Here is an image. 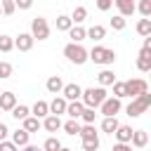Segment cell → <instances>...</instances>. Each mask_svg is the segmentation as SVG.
<instances>
[{
    "label": "cell",
    "mask_w": 151,
    "mask_h": 151,
    "mask_svg": "<svg viewBox=\"0 0 151 151\" xmlns=\"http://www.w3.org/2000/svg\"><path fill=\"white\" fill-rule=\"evenodd\" d=\"M106 99V90L99 85V87H87V90H83V94H80V101H83V106H87V109H99V104Z\"/></svg>",
    "instance_id": "6da1fadb"
},
{
    "label": "cell",
    "mask_w": 151,
    "mask_h": 151,
    "mask_svg": "<svg viewBox=\"0 0 151 151\" xmlns=\"http://www.w3.org/2000/svg\"><path fill=\"white\" fill-rule=\"evenodd\" d=\"M149 104H151V94H149V92H142V94L132 97V101L127 104L125 113H127L130 118H139V116H142V113L149 109Z\"/></svg>",
    "instance_id": "7a4b0ae2"
},
{
    "label": "cell",
    "mask_w": 151,
    "mask_h": 151,
    "mask_svg": "<svg viewBox=\"0 0 151 151\" xmlns=\"http://www.w3.org/2000/svg\"><path fill=\"white\" fill-rule=\"evenodd\" d=\"M87 59H90V61H94V64H104V66H109V64H113V61H116V52H113V50H109V47L94 45V47L87 52Z\"/></svg>",
    "instance_id": "3957f363"
},
{
    "label": "cell",
    "mask_w": 151,
    "mask_h": 151,
    "mask_svg": "<svg viewBox=\"0 0 151 151\" xmlns=\"http://www.w3.org/2000/svg\"><path fill=\"white\" fill-rule=\"evenodd\" d=\"M64 57H66L71 64L80 66V64H85V61H87V50H85L80 42H68V45L64 47Z\"/></svg>",
    "instance_id": "277c9868"
},
{
    "label": "cell",
    "mask_w": 151,
    "mask_h": 151,
    "mask_svg": "<svg viewBox=\"0 0 151 151\" xmlns=\"http://www.w3.org/2000/svg\"><path fill=\"white\" fill-rule=\"evenodd\" d=\"M31 35H33V40H47L50 38V24L45 17H35L31 21Z\"/></svg>",
    "instance_id": "5b68a950"
},
{
    "label": "cell",
    "mask_w": 151,
    "mask_h": 151,
    "mask_svg": "<svg viewBox=\"0 0 151 151\" xmlns=\"http://www.w3.org/2000/svg\"><path fill=\"white\" fill-rule=\"evenodd\" d=\"M142 92H149V83L144 78H130V80H125V97H137Z\"/></svg>",
    "instance_id": "8992f818"
},
{
    "label": "cell",
    "mask_w": 151,
    "mask_h": 151,
    "mask_svg": "<svg viewBox=\"0 0 151 151\" xmlns=\"http://www.w3.org/2000/svg\"><path fill=\"white\" fill-rule=\"evenodd\" d=\"M120 109H123V104H120V99H118V97H106V99L99 104L101 116H116Z\"/></svg>",
    "instance_id": "52a82bcc"
},
{
    "label": "cell",
    "mask_w": 151,
    "mask_h": 151,
    "mask_svg": "<svg viewBox=\"0 0 151 151\" xmlns=\"http://www.w3.org/2000/svg\"><path fill=\"white\" fill-rule=\"evenodd\" d=\"M80 94H83V87L76 85V83H66V85L61 87V97H64L66 101H76V99H80Z\"/></svg>",
    "instance_id": "ba28073f"
},
{
    "label": "cell",
    "mask_w": 151,
    "mask_h": 151,
    "mask_svg": "<svg viewBox=\"0 0 151 151\" xmlns=\"http://www.w3.org/2000/svg\"><path fill=\"white\" fill-rule=\"evenodd\" d=\"M33 42H35V40H33L31 33H19V35L14 38V47H17L19 52H28V50L33 47Z\"/></svg>",
    "instance_id": "9c48e42d"
},
{
    "label": "cell",
    "mask_w": 151,
    "mask_h": 151,
    "mask_svg": "<svg viewBox=\"0 0 151 151\" xmlns=\"http://www.w3.org/2000/svg\"><path fill=\"white\" fill-rule=\"evenodd\" d=\"M146 144H149V132H146V130H132L130 146H134V149H144Z\"/></svg>",
    "instance_id": "30bf717a"
},
{
    "label": "cell",
    "mask_w": 151,
    "mask_h": 151,
    "mask_svg": "<svg viewBox=\"0 0 151 151\" xmlns=\"http://www.w3.org/2000/svg\"><path fill=\"white\" fill-rule=\"evenodd\" d=\"M137 68L142 73H149L151 71V50H139V57H137Z\"/></svg>",
    "instance_id": "8fae6325"
},
{
    "label": "cell",
    "mask_w": 151,
    "mask_h": 151,
    "mask_svg": "<svg viewBox=\"0 0 151 151\" xmlns=\"http://www.w3.org/2000/svg\"><path fill=\"white\" fill-rule=\"evenodd\" d=\"M66 104H68V101H66L64 97H57V94H54V99H52L47 106H50V113L61 116V113H66Z\"/></svg>",
    "instance_id": "7c38bea8"
},
{
    "label": "cell",
    "mask_w": 151,
    "mask_h": 151,
    "mask_svg": "<svg viewBox=\"0 0 151 151\" xmlns=\"http://www.w3.org/2000/svg\"><path fill=\"white\" fill-rule=\"evenodd\" d=\"M113 2H116V7H118L120 17H132V14H134V2H137V0H113Z\"/></svg>",
    "instance_id": "4fadbf2b"
},
{
    "label": "cell",
    "mask_w": 151,
    "mask_h": 151,
    "mask_svg": "<svg viewBox=\"0 0 151 151\" xmlns=\"http://www.w3.org/2000/svg\"><path fill=\"white\" fill-rule=\"evenodd\" d=\"M42 127H45L47 132H57V130L61 127V118H59V116H54V113H47V116H45V120H42Z\"/></svg>",
    "instance_id": "5bb4252c"
},
{
    "label": "cell",
    "mask_w": 151,
    "mask_h": 151,
    "mask_svg": "<svg viewBox=\"0 0 151 151\" xmlns=\"http://www.w3.org/2000/svg\"><path fill=\"white\" fill-rule=\"evenodd\" d=\"M17 106V94L14 92H2L0 94V109L2 111H12Z\"/></svg>",
    "instance_id": "9a60e30c"
},
{
    "label": "cell",
    "mask_w": 151,
    "mask_h": 151,
    "mask_svg": "<svg viewBox=\"0 0 151 151\" xmlns=\"http://www.w3.org/2000/svg\"><path fill=\"white\" fill-rule=\"evenodd\" d=\"M45 87H47V92H52V94H61L64 80H61L59 76H50V78H47V83H45Z\"/></svg>",
    "instance_id": "2e32d148"
},
{
    "label": "cell",
    "mask_w": 151,
    "mask_h": 151,
    "mask_svg": "<svg viewBox=\"0 0 151 151\" xmlns=\"http://www.w3.org/2000/svg\"><path fill=\"white\" fill-rule=\"evenodd\" d=\"M80 139L83 142H87V139H99V134H97V130H94V123H85V125H80Z\"/></svg>",
    "instance_id": "e0dca14e"
},
{
    "label": "cell",
    "mask_w": 151,
    "mask_h": 151,
    "mask_svg": "<svg viewBox=\"0 0 151 151\" xmlns=\"http://www.w3.org/2000/svg\"><path fill=\"white\" fill-rule=\"evenodd\" d=\"M68 38H71V42H83L87 35H85V28H83L80 24H73V26L68 28Z\"/></svg>",
    "instance_id": "ac0fdd59"
},
{
    "label": "cell",
    "mask_w": 151,
    "mask_h": 151,
    "mask_svg": "<svg viewBox=\"0 0 151 151\" xmlns=\"http://www.w3.org/2000/svg\"><path fill=\"white\" fill-rule=\"evenodd\" d=\"M21 123H24V130H26L28 134H31V132H38V130L42 127V123H40V118H35V116H26V118H24Z\"/></svg>",
    "instance_id": "d6986e66"
},
{
    "label": "cell",
    "mask_w": 151,
    "mask_h": 151,
    "mask_svg": "<svg viewBox=\"0 0 151 151\" xmlns=\"http://www.w3.org/2000/svg\"><path fill=\"white\" fill-rule=\"evenodd\" d=\"M113 134H116V139H118V142H123V144H130V137H132V127H130V125H118Z\"/></svg>",
    "instance_id": "ffe728a7"
},
{
    "label": "cell",
    "mask_w": 151,
    "mask_h": 151,
    "mask_svg": "<svg viewBox=\"0 0 151 151\" xmlns=\"http://www.w3.org/2000/svg\"><path fill=\"white\" fill-rule=\"evenodd\" d=\"M83 109H85V106H83V101H80V99H76V101H68V104H66V113H68L71 118H76V120L80 118Z\"/></svg>",
    "instance_id": "44dd1931"
},
{
    "label": "cell",
    "mask_w": 151,
    "mask_h": 151,
    "mask_svg": "<svg viewBox=\"0 0 151 151\" xmlns=\"http://www.w3.org/2000/svg\"><path fill=\"white\" fill-rule=\"evenodd\" d=\"M118 125H120V123H118L116 116H104V120H101V130H104L106 134H113Z\"/></svg>",
    "instance_id": "7402d4cb"
},
{
    "label": "cell",
    "mask_w": 151,
    "mask_h": 151,
    "mask_svg": "<svg viewBox=\"0 0 151 151\" xmlns=\"http://www.w3.org/2000/svg\"><path fill=\"white\" fill-rule=\"evenodd\" d=\"M31 113H33L35 118H45V116L50 113V106H47V101H42V99H38V101L33 104V109H31Z\"/></svg>",
    "instance_id": "603a6c76"
},
{
    "label": "cell",
    "mask_w": 151,
    "mask_h": 151,
    "mask_svg": "<svg viewBox=\"0 0 151 151\" xmlns=\"http://www.w3.org/2000/svg\"><path fill=\"white\" fill-rule=\"evenodd\" d=\"M85 35H87L90 40H101V38L106 35V28H104V26H99V24H94L92 28H87V31H85Z\"/></svg>",
    "instance_id": "cb8c5ba5"
},
{
    "label": "cell",
    "mask_w": 151,
    "mask_h": 151,
    "mask_svg": "<svg viewBox=\"0 0 151 151\" xmlns=\"http://www.w3.org/2000/svg\"><path fill=\"white\" fill-rule=\"evenodd\" d=\"M97 78H99V85H101V87H109V85H113V83H116V73H113V71H109V68H106V71H101Z\"/></svg>",
    "instance_id": "d4e9b609"
},
{
    "label": "cell",
    "mask_w": 151,
    "mask_h": 151,
    "mask_svg": "<svg viewBox=\"0 0 151 151\" xmlns=\"http://www.w3.org/2000/svg\"><path fill=\"white\" fill-rule=\"evenodd\" d=\"M28 137H31V134H28L24 127L17 130V132H12V142H14L17 146H26V144H28Z\"/></svg>",
    "instance_id": "484cf974"
},
{
    "label": "cell",
    "mask_w": 151,
    "mask_h": 151,
    "mask_svg": "<svg viewBox=\"0 0 151 151\" xmlns=\"http://www.w3.org/2000/svg\"><path fill=\"white\" fill-rule=\"evenodd\" d=\"M85 19H87V9H85L83 5H78V7L71 12V21H73V24H83Z\"/></svg>",
    "instance_id": "4316f807"
},
{
    "label": "cell",
    "mask_w": 151,
    "mask_h": 151,
    "mask_svg": "<svg viewBox=\"0 0 151 151\" xmlns=\"http://www.w3.org/2000/svg\"><path fill=\"white\" fill-rule=\"evenodd\" d=\"M137 33L144 38V35H151V19L149 17H144V19H139L137 21Z\"/></svg>",
    "instance_id": "83f0119b"
},
{
    "label": "cell",
    "mask_w": 151,
    "mask_h": 151,
    "mask_svg": "<svg viewBox=\"0 0 151 151\" xmlns=\"http://www.w3.org/2000/svg\"><path fill=\"white\" fill-rule=\"evenodd\" d=\"M61 127H64V130H66V134H71V137H76V134L80 132V123H78L76 118H71V120L61 123Z\"/></svg>",
    "instance_id": "f1b7e54d"
},
{
    "label": "cell",
    "mask_w": 151,
    "mask_h": 151,
    "mask_svg": "<svg viewBox=\"0 0 151 151\" xmlns=\"http://www.w3.org/2000/svg\"><path fill=\"white\" fill-rule=\"evenodd\" d=\"M9 113H12L17 120H24L26 116H31V109H28V106H24V104H17V106H14Z\"/></svg>",
    "instance_id": "f546056e"
},
{
    "label": "cell",
    "mask_w": 151,
    "mask_h": 151,
    "mask_svg": "<svg viewBox=\"0 0 151 151\" xmlns=\"http://www.w3.org/2000/svg\"><path fill=\"white\" fill-rule=\"evenodd\" d=\"M134 9H137L142 17H151V0H137V2H134Z\"/></svg>",
    "instance_id": "4dcf8cb0"
},
{
    "label": "cell",
    "mask_w": 151,
    "mask_h": 151,
    "mask_svg": "<svg viewBox=\"0 0 151 151\" xmlns=\"http://www.w3.org/2000/svg\"><path fill=\"white\" fill-rule=\"evenodd\" d=\"M71 26H73L71 17H66V14H59L57 17V31H68Z\"/></svg>",
    "instance_id": "1f68e13d"
},
{
    "label": "cell",
    "mask_w": 151,
    "mask_h": 151,
    "mask_svg": "<svg viewBox=\"0 0 151 151\" xmlns=\"http://www.w3.org/2000/svg\"><path fill=\"white\" fill-rule=\"evenodd\" d=\"M59 149H61V142L57 137H47L42 144V151H59Z\"/></svg>",
    "instance_id": "d6a6232c"
},
{
    "label": "cell",
    "mask_w": 151,
    "mask_h": 151,
    "mask_svg": "<svg viewBox=\"0 0 151 151\" xmlns=\"http://www.w3.org/2000/svg\"><path fill=\"white\" fill-rule=\"evenodd\" d=\"M12 50H14V38L0 35V52H12Z\"/></svg>",
    "instance_id": "836d02e7"
},
{
    "label": "cell",
    "mask_w": 151,
    "mask_h": 151,
    "mask_svg": "<svg viewBox=\"0 0 151 151\" xmlns=\"http://www.w3.org/2000/svg\"><path fill=\"white\" fill-rule=\"evenodd\" d=\"M0 9H2V14L9 17V14L17 12V5H14V0H2V2H0Z\"/></svg>",
    "instance_id": "e575fe53"
},
{
    "label": "cell",
    "mask_w": 151,
    "mask_h": 151,
    "mask_svg": "<svg viewBox=\"0 0 151 151\" xmlns=\"http://www.w3.org/2000/svg\"><path fill=\"white\" fill-rule=\"evenodd\" d=\"M125 26H127L125 17H120V14H118V17H113V19H111V28H113V31H123Z\"/></svg>",
    "instance_id": "d590c367"
},
{
    "label": "cell",
    "mask_w": 151,
    "mask_h": 151,
    "mask_svg": "<svg viewBox=\"0 0 151 151\" xmlns=\"http://www.w3.org/2000/svg\"><path fill=\"white\" fill-rule=\"evenodd\" d=\"M80 118H83V123H94V118H97V113H94V109H83V113H80Z\"/></svg>",
    "instance_id": "8d00e7d4"
},
{
    "label": "cell",
    "mask_w": 151,
    "mask_h": 151,
    "mask_svg": "<svg viewBox=\"0 0 151 151\" xmlns=\"http://www.w3.org/2000/svg\"><path fill=\"white\" fill-rule=\"evenodd\" d=\"M9 76H12V64L9 61H0V78L7 80Z\"/></svg>",
    "instance_id": "74e56055"
},
{
    "label": "cell",
    "mask_w": 151,
    "mask_h": 151,
    "mask_svg": "<svg viewBox=\"0 0 151 151\" xmlns=\"http://www.w3.org/2000/svg\"><path fill=\"white\" fill-rule=\"evenodd\" d=\"M113 97H118V99H123L125 97V83H113Z\"/></svg>",
    "instance_id": "f35d334b"
},
{
    "label": "cell",
    "mask_w": 151,
    "mask_h": 151,
    "mask_svg": "<svg viewBox=\"0 0 151 151\" xmlns=\"http://www.w3.org/2000/svg\"><path fill=\"white\" fill-rule=\"evenodd\" d=\"M83 149H85V151H97V149H99V139H87V142H83Z\"/></svg>",
    "instance_id": "ab89813d"
},
{
    "label": "cell",
    "mask_w": 151,
    "mask_h": 151,
    "mask_svg": "<svg viewBox=\"0 0 151 151\" xmlns=\"http://www.w3.org/2000/svg\"><path fill=\"white\" fill-rule=\"evenodd\" d=\"M94 5H97L101 12H109V9L113 7V0H94Z\"/></svg>",
    "instance_id": "60d3db41"
},
{
    "label": "cell",
    "mask_w": 151,
    "mask_h": 151,
    "mask_svg": "<svg viewBox=\"0 0 151 151\" xmlns=\"http://www.w3.org/2000/svg\"><path fill=\"white\" fill-rule=\"evenodd\" d=\"M0 151H19V146H17L14 142H7V139H2V142H0Z\"/></svg>",
    "instance_id": "b9f144b4"
},
{
    "label": "cell",
    "mask_w": 151,
    "mask_h": 151,
    "mask_svg": "<svg viewBox=\"0 0 151 151\" xmlns=\"http://www.w3.org/2000/svg\"><path fill=\"white\" fill-rule=\"evenodd\" d=\"M14 5H17L19 9H31V5H33V0H14Z\"/></svg>",
    "instance_id": "7bdbcfd3"
},
{
    "label": "cell",
    "mask_w": 151,
    "mask_h": 151,
    "mask_svg": "<svg viewBox=\"0 0 151 151\" xmlns=\"http://www.w3.org/2000/svg\"><path fill=\"white\" fill-rule=\"evenodd\" d=\"M111 151H132V146H130V144L118 142V144H113V149H111Z\"/></svg>",
    "instance_id": "ee69618b"
},
{
    "label": "cell",
    "mask_w": 151,
    "mask_h": 151,
    "mask_svg": "<svg viewBox=\"0 0 151 151\" xmlns=\"http://www.w3.org/2000/svg\"><path fill=\"white\" fill-rule=\"evenodd\" d=\"M7 134H9L7 125H5V123H0V142H2V139H7Z\"/></svg>",
    "instance_id": "f6af8a7d"
},
{
    "label": "cell",
    "mask_w": 151,
    "mask_h": 151,
    "mask_svg": "<svg viewBox=\"0 0 151 151\" xmlns=\"http://www.w3.org/2000/svg\"><path fill=\"white\" fill-rule=\"evenodd\" d=\"M24 151H42V149H38V146H33V144H26V146H24Z\"/></svg>",
    "instance_id": "bcb514c9"
},
{
    "label": "cell",
    "mask_w": 151,
    "mask_h": 151,
    "mask_svg": "<svg viewBox=\"0 0 151 151\" xmlns=\"http://www.w3.org/2000/svg\"><path fill=\"white\" fill-rule=\"evenodd\" d=\"M59 151H71V149H66V146H61V149H59Z\"/></svg>",
    "instance_id": "7dc6e473"
},
{
    "label": "cell",
    "mask_w": 151,
    "mask_h": 151,
    "mask_svg": "<svg viewBox=\"0 0 151 151\" xmlns=\"http://www.w3.org/2000/svg\"><path fill=\"white\" fill-rule=\"evenodd\" d=\"M0 14H2V9H0Z\"/></svg>",
    "instance_id": "c3c4849f"
}]
</instances>
